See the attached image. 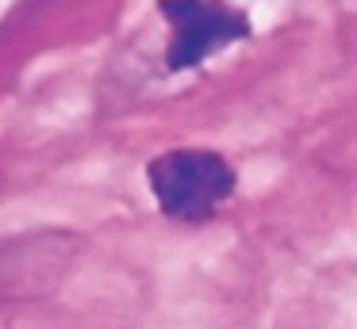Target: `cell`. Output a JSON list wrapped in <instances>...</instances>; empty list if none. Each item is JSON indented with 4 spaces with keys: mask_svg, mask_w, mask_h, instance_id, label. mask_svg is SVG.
I'll return each mask as SVG.
<instances>
[{
    "mask_svg": "<svg viewBox=\"0 0 357 329\" xmlns=\"http://www.w3.org/2000/svg\"><path fill=\"white\" fill-rule=\"evenodd\" d=\"M150 191L169 218L200 222L234 195V168L211 150H169L150 161Z\"/></svg>",
    "mask_w": 357,
    "mask_h": 329,
    "instance_id": "obj_1",
    "label": "cell"
},
{
    "mask_svg": "<svg viewBox=\"0 0 357 329\" xmlns=\"http://www.w3.org/2000/svg\"><path fill=\"white\" fill-rule=\"evenodd\" d=\"M158 8L169 23L165 65L173 73L200 65L211 54L227 50L250 35V19L223 0H158Z\"/></svg>",
    "mask_w": 357,
    "mask_h": 329,
    "instance_id": "obj_2",
    "label": "cell"
},
{
    "mask_svg": "<svg viewBox=\"0 0 357 329\" xmlns=\"http://www.w3.org/2000/svg\"><path fill=\"white\" fill-rule=\"evenodd\" d=\"M54 260H66V237H27L20 257H12V245H0V298L47 287V268Z\"/></svg>",
    "mask_w": 357,
    "mask_h": 329,
    "instance_id": "obj_3",
    "label": "cell"
}]
</instances>
